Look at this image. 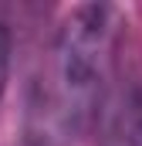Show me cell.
<instances>
[{
    "label": "cell",
    "instance_id": "6da1fadb",
    "mask_svg": "<svg viewBox=\"0 0 142 146\" xmlns=\"http://www.w3.org/2000/svg\"><path fill=\"white\" fill-rule=\"evenodd\" d=\"M112 17L115 10L105 3H81L58 27L54 88L47 92V99L64 129H78L98 109L102 88L118 54V34Z\"/></svg>",
    "mask_w": 142,
    "mask_h": 146
},
{
    "label": "cell",
    "instance_id": "3957f363",
    "mask_svg": "<svg viewBox=\"0 0 142 146\" xmlns=\"http://www.w3.org/2000/svg\"><path fill=\"white\" fill-rule=\"evenodd\" d=\"M7 72H10V34L0 24V99H3V88H7Z\"/></svg>",
    "mask_w": 142,
    "mask_h": 146
},
{
    "label": "cell",
    "instance_id": "7a4b0ae2",
    "mask_svg": "<svg viewBox=\"0 0 142 146\" xmlns=\"http://www.w3.org/2000/svg\"><path fill=\"white\" fill-rule=\"evenodd\" d=\"M95 129L98 146H142V72L122 65L118 54L95 109Z\"/></svg>",
    "mask_w": 142,
    "mask_h": 146
}]
</instances>
